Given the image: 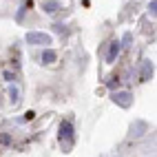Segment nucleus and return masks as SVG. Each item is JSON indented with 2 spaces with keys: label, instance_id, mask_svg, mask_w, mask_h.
<instances>
[{
  "label": "nucleus",
  "instance_id": "obj_1",
  "mask_svg": "<svg viewBox=\"0 0 157 157\" xmlns=\"http://www.w3.org/2000/svg\"><path fill=\"white\" fill-rule=\"evenodd\" d=\"M27 42L29 44H38V47H47V44H51V36L49 33H40V31H29Z\"/></svg>",
  "mask_w": 157,
  "mask_h": 157
},
{
  "label": "nucleus",
  "instance_id": "obj_2",
  "mask_svg": "<svg viewBox=\"0 0 157 157\" xmlns=\"http://www.w3.org/2000/svg\"><path fill=\"white\" fill-rule=\"evenodd\" d=\"M60 142L67 146V148H71V144H73V126H71V122H62L60 124Z\"/></svg>",
  "mask_w": 157,
  "mask_h": 157
},
{
  "label": "nucleus",
  "instance_id": "obj_3",
  "mask_svg": "<svg viewBox=\"0 0 157 157\" xmlns=\"http://www.w3.org/2000/svg\"><path fill=\"white\" fill-rule=\"evenodd\" d=\"M113 100H115V104H120V106H131V93H126V91H122V93H115L113 95Z\"/></svg>",
  "mask_w": 157,
  "mask_h": 157
},
{
  "label": "nucleus",
  "instance_id": "obj_4",
  "mask_svg": "<svg viewBox=\"0 0 157 157\" xmlns=\"http://www.w3.org/2000/svg\"><path fill=\"white\" fill-rule=\"evenodd\" d=\"M117 53H120V42H113V44H111V51H109V56H106V62H115Z\"/></svg>",
  "mask_w": 157,
  "mask_h": 157
},
{
  "label": "nucleus",
  "instance_id": "obj_5",
  "mask_svg": "<svg viewBox=\"0 0 157 157\" xmlns=\"http://www.w3.org/2000/svg\"><path fill=\"white\" fill-rule=\"evenodd\" d=\"M56 58H58V56H56V51H51V49L42 53V62H44V64H51V62H56Z\"/></svg>",
  "mask_w": 157,
  "mask_h": 157
},
{
  "label": "nucleus",
  "instance_id": "obj_6",
  "mask_svg": "<svg viewBox=\"0 0 157 157\" xmlns=\"http://www.w3.org/2000/svg\"><path fill=\"white\" fill-rule=\"evenodd\" d=\"M151 73H153V67H151V62L146 60V62H144V69H142V80H148Z\"/></svg>",
  "mask_w": 157,
  "mask_h": 157
},
{
  "label": "nucleus",
  "instance_id": "obj_7",
  "mask_svg": "<svg viewBox=\"0 0 157 157\" xmlns=\"http://www.w3.org/2000/svg\"><path fill=\"white\" fill-rule=\"evenodd\" d=\"M44 11H47V13L58 11V2H44Z\"/></svg>",
  "mask_w": 157,
  "mask_h": 157
},
{
  "label": "nucleus",
  "instance_id": "obj_8",
  "mask_svg": "<svg viewBox=\"0 0 157 157\" xmlns=\"http://www.w3.org/2000/svg\"><path fill=\"white\" fill-rule=\"evenodd\" d=\"M9 95H11V104H18V89H11Z\"/></svg>",
  "mask_w": 157,
  "mask_h": 157
},
{
  "label": "nucleus",
  "instance_id": "obj_9",
  "mask_svg": "<svg viewBox=\"0 0 157 157\" xmlns=\"http://www.w3.org/2000/svg\"><path fill=\"white\" fill-rule=\"evenodd\" d=\"M155 7H157V2H155V0H153V2H151V5H148V11H151V13H153V16H155Z\"/></svg>",
  "mask_w": 157,
  "mask_h": 157
}]
</instances>
